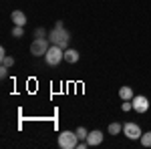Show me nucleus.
<instances>
[{"label": "nucleus", "mask_w": 151, "mask_h": 149, "mask_svg": "<svg viewBox=\"0 0 151 149\" xmlns=\"http://www.w3.org/2000/svg\"><path fill=\"white\" fill-rule=\"evenodd\" d=\"M50 42L52 45H57V46H60V48H67L69 46V40H70V35L63 28V22L58 20L57 22V26H55V30H50Z\"/></svg>", "instance_id": "obj_1"}, {"label": "nucleus", "mask_w": 151, "mask_h": 149, "mask_svg": "<svg viewBox=\"0 0 151 149\" xmlns=\"http://www.w3.org/2000/svg\"><path fill=\"white\" fill-rule=\"evenodd\" d=\"M63 58H65V48H60L57 45H52L47 50V55H45V60H47V65H50V67H57Z\"/></svg>", "instance_id": "obj_2"}, {"label": "nucleus", "mask_w": 151, "mask_h": 149, "mask_svg": "<svg viewBox=\"0 0 151 149\" xmlns=\"http://www.w3.org/2000/svg\"><path fill=\"white\" fill-rule=\"evenodd\" d=\"M58 145L63 149L79 147V137H77V133H73V131H63V133L58 135Z\"/></svg>", "instance_id": "obj_3"}, {"label": "nucleus", "mask_w": 151, "mask_h": 149, "mask_svg": "<svg viewBox=\"0 0 151 149\" xmlns=\"http://www.w3.org/2000/svg\"><path fill=\"white\" fill-rule=\"evenodd\" d=\"M48 48H50L48 38H35L32 45H30V55H35V57H45Z\"/></svg>", "instance_id": "obj_4"}, {"label": "nucleus", "mask_w": 151, "mask_h": 149, "mask_svg": "<svg viewBox=\"0 0 151 149\" xmlns=\"http://www.w3.org/2000/svg\"><path fill=\"white\" fill-rule=\"evenodd\" d=\"M123 133L127 135L129 139H141V127L137 125V123H133V121H129V123H125L123 125Z\"/></svg>", "instance_id": "obj_5"}, {"label": "nucleus", "mask_w": 151, "mask_h": 149, "mask_svg": "<svg viewBox=\"0 0 151 149\" xmlns=\"http://www.w3.org/2000/svg\"><path fill=\"white\" fill-rule=\"evenodd\" d=\"M131 103H133V109H135L137 113H145V111L149 109V101H147V97H143V95L133 97V99H131Z\"/></svg>", "instance_id": "obj_6"}, {"label": "nucleus", "mask_w": 151, "mask_h": 149, "mask_svg": "<svg viewBox=\"0 0 151 149\" xmlns=\"http://www.w3.org/2000/svg\"><path fill=\"white\" fill-rule=\"evenodd\" d=\"M87 143L93 147V145H101L103 143V133L99 131V129H95V131H91L89 133V137H87Z\"/></svg>", "instance_id": "obj_7"}, {"label": "nucleus", "mask_w": 151, "mask_h": 149, "mask_svg": "<svg viewBox=\"0 0 151 149\" xmlns=\"http://www.w3.org/2000/svg\"><path fill=\"white\" fill-rule=\"evenodd\" d=\"M10 20H12V24H16V26H24V24H26V14H24L22 10H14L10 14Z\"/></svg>", "instance_id": "obj_8"}, {"label": "nucleus", "mask_w": 151, "mask_h": 149, "mask_svg": "<svg viewBox=\"0 0 151 149\" xmlns=\"http://www.w3.org/2000/svg\"><path fill=\"white\" fill-rule=\"evenodd\" d=\"M65 60L67 63H77L79 60V53L75 48H65Z\"/></svg>", "instance_id": "obj_9"}, {"label": "nucleus", "mask_w": 151, "mask_h": 149, "mask_svg": "<svg viewBox=\"0 0 151 149\" xmlns=\"http://www.w3.org/2000/svg\"><path fill=\"white\" fill-rule=\"evenodd\" d=\"M119 97H121L123 101H131L135 95H133V89H131V87H121V89H119Z\"/></svg>", "instance_id": "obj_10"}, {"label": "nucleus", "mask_w": 151, "mask_h": 149, "mask_svg": "<svg viewBox=\"0 0 151 149\" xmlns=\"http://www.w3.org/2000/svg\"><path fill=\"white\" fill-rule=\"evenodd\" d=\"M119 131H123V125H119V123L109 125V135H119Z\"/></svg>", "instance_id": "obj_11"}, {"label": "nucleus", "mask_w": 151, "mask_h": 149, "mask_svg": "<svg viewBox=\"0 0 151 149\" xmlns=\"http://www.w3.org/2000/svg\"><path fill=\"white\" fill-rule=\"evenodd\" d=\"M141 145H143V147H151V131H147V133L141 135Z\"/></svg>", "instance_id": "obj_12"}, {"label": "nucleus", "mask_w": 151, "mask_h": 149, "mask_svg": "<svg viewBox=\"0 0 151 149\" xmlns=\"http://www.w3.org/2000/svg\"><path fill=\"white\" fill-rule=\"evenodd\" d=\"M22 35H24V26H16V24H14V26H12V36H14V38H20Z\"/></svg>", "instance_id": "obj_13"}, {"label": "nucleus", "mask_w": 151, "mask_h": 149, "mask_svg": "<svg viewBox=\"0 0 151 149\" xmlns=\"http://www.w3.org/2000/svg\"><path fill=\"white\" fill-rule=\"evenodd\" d=\"M77 137L79 139H87L89 137V131H87L85 127H79V129H77Z\"/></svg>", "instance_id": "obj_14"}, {"label": "nucleus", "mask_w": 151, "mask_h": 149, "mask_svg": "<svg viewBox=\"0 0 151 149\" xmlns=\"http://www.w3.org/2000/svg\"><path fill=\"white\" fill-rule=\"evenodd\" d=\"M0 58H2V65H4V67H8V69H10L12 65H14V58L8 57V55H6V57H0Z\"/></svg>", "instance_id": "obj_15"}, {"label": "nucleus", "mask_w": 151, "mask_h": 149, "mask_svg": "<svg viewBox=\"0 0 151 149\" xmlns=\"http://www.w3.org/2000/svg\"><path fill=\"white\" fill-rule=\"evenodd\" d=\"M121 109H123V111H131V109H133V103H129V101H123Z\"/></svg>", "instance_id": "obj_16"}, {"label": "nucleus", "mask_w": 151, "mask_h": 149, "mask_svg": "<svg viewBox=\"0 0 151 149\" xmlns=\"http://www.w3.org/2000/svg\"><path fill=\"white\" fill-rule=\"evenodd\" d=\"M0 77H2V79H6V77H8V67H4V65L0 67Z\"/></svg>", "instance_id": "obj_17"}, {"label": "nucleus", "mask_w": 151, "mask_h": 149, "mask_svg": "<svg viewBox=\"0 0 151 149\" xmlns=\"http://www.w3.org/2000/svg\"><path fill=\"white\" fill-rule=\"evenodd\" d=\"M36 38H42V36H45V30H42V28H36Z\"/></svg>", "instance_id": "obj_18"}]
</instances>
